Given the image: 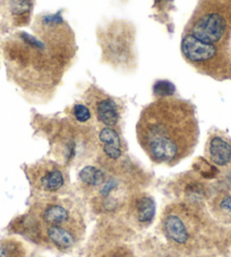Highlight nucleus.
<instances>
[{"label": "nucleus", "mask_w": 231, "mask_h": 257, "mask_svg": "<svg viewBox=\"0 0 231 257\" xmlns=\"http://www.w3.org/2000/svg\"><path fill=\"white\" fill-rule=\"evenodd\" d=\"M33 31L17 33L7 42L6 64L22 90L47 101L72 66L77 46L72 28L59 14L39 15Z\"/></svg>", "instance_id": "nucleus-1"}, {"label": "nucleus", "mask_w": 231, "mask_h": 257, "mask_svg": "<svg viewBox=\"0 0 231 257\" xmlns=\"http://www.w3.org/2000/svg\"><path fill=\"white\" fill-rule=\"evenodd\" d=\"M137 141L157 165L173 167L192 156L199 136L194 105L176 96L160 97L142 110Z\"/></svg>", "instance_id": "nucleus-2"}, {"label": "nucleus", "mask_w": 231, "mask_h": 257, "mask_svg": "<svg viewBox=\"0 0 231 257\" xmlns=\"http://www.w3.org/2000/svg\"><path fill=\"white\" fill-rule=\"evenodd\" d=\"M204 221L199 205L177 202L169 204L161 216L163 236L172 247L193 251L201 241Z\"/></svg>", "instance_id": "nucleus-3"}, {"label": "nucleus", "mask_w": 231, "mask_h": 257, "mask_svg": "<svg viewBox=\"0 0 231 257\" xmlns=\"http://www.w3.org/2000/svg\"><path fill=\"white\" fill-rule=\"evenodd\" d=\"M102 59L113 68L127 72L136 68L135 28L131 22L114 20L97 32Z\"/></svg>", "instance_id": "nucleus-4"}, {"label": "nucleus", "mask_w": 231, "mask_h": 257, "mask_svg": "<svg viewBox=\"0 0 231 257\" xmlns=\"http://www.w3.org/2000/svg\"><path fill=\"white\" fill-rule=\"evenodd\" d=\"M228 28V20L223 12L215 7V3L203 2L196 7L186 24L183 39L219 49V44L225 38Z\"/></svg>", "instance_id": "nucleus-5"}, {"label": "nucleus", "mask_w": 231, "mask_h": 257, "mask_svg": "<svg viewBox=\"0 0 231 257\" xmlns=\"http://www.w3.org/2000/svg\"><path fill=\"white\" fill-rule=\"evenodd\" d=\"M31 186L43 198L65 193L69 185L68 171L52 160H40L28 168Z\"/></svg>", "instance_id": "nucleus-6"}, {"label": "nucleus", "mask_w": 231, "mask_h": 257, "mask_svg": "<svg viewBox=\"0 0 231 257\" xmlns=\"http://www.w3.org/2000/svg\"><path fill=\"white\" fill-rule=\"evenodd\" d=\"M83 99L102 127L113 128L121 132L124 112V105L121 101L95 85L87 86Z\"/></svg>", "instance_id": "nucleus-7"}, {"label": "nucleus", "mask_w": 231, "mask_h": 257, "mask_svg": "<svg viewBox=\"0 0 231 257\" xmlns=\"http://www.w3.org/2000/svg\"><path fill=\"white\" fill-rule=\"evenodd\" d=\"M100 168L109 174H118L128 169L125 163V144L121 132L113 128L102 127L97 134Z\"/></svg>", "instance_id": "nucleus-8"}, {"label": "nucleus", "mask_w": 231, "mask_h": 257, "mask_svg": "<svg viewBox=\"0 0 231 257\" xmlns=\"http://www.w3.org/2000/svg\"><path fill=\"white\" fill-rule=\"evenodd\" d=\"M41 225L81 224L83 219L72 204L57 197L43 198L34 206V213Z\"/></svg>", "instance_id": "nucleus-9"}, {"label": "nucleus", "mask_w": 231, "mask_h": 257, "mask_svg": "<svg viewBox=\"0 0 231 257\" xmlns=\"http://www.w3.org/2000/svg\"><path fill=\"white\" fill-rule=\"evenodd\" d=\"M43 239L59 250H69L83 236L84 224L41 225Z\"/></svg>", "instance_id": "nucleus-10"}, {"label": "nucleus", "mask_w": 231, "mask_h": 257, "mask_svg": "<svg viewBox=\"0 0 231 257\" xmlns=\"http://www.w3.org/2000/svg\"><path fill=\"white\" fill-rule=\"evenodd\" d=\"M155 215V202L146 193H134L128 199V216L140 228H146L152 223Z\"/></svg>", "instance_id": "nucleus-11"}, {"label": "nucleus", "mask_w": 231, "mask_h": 257, "mask_svg": "<svg viewBox=\"0 0 231 257\" xmlns=\"http://www.w3.org/2000/svg\"><path fill=\"white\" fill-rule=\"evenodd\" d=\"M205 156L215 167H229L231 166V143L222 135L211 134L205 144Z\"/></svg>", "instance_id": "nucleus-12"}, {"label": "nucleus", "mask_w": 231, "mask_h": 257, "mask_svg": "<svg viewBox=\"0 0 231 257\" xmlns=\"http://www.w3.org/2000/svg\"><path fill=\"white\" fill-rule=\"evenodd\" d=\"M108 172L95 166H86L78 172V181L84 188L96 193L108 179Z\"/></svg>", "instance_id": "nucleus-13"}, {"label": "nucleus", "mask_w": 231, "mask_h": 257, "mask_svg": "<svg viewBox=\"0 0 231 257\" xmlns=\"http://www.w3.org/2000/svg\"><path fill=\"white\" fill-rule=\"evenodd\" d=\"M181 195H183V201L181 202L201 205L203 199L206 197V189L199 181L189 179L184 183Z\"/></svg>", "instance_id": "nucleus-14"}, {"label": "nucleus", "mask_w": 231, "mask_h": 257, "mask_svg": "<svg viewBox=\"0 0 231 257\" xmlns=\"http://www.w3.org/2000/svg\"><path fill=\"white\" fill-rule=\"evenodd\" d=\"M211 211L215 218L223 223H231V195L221 194L213 198Z\"/></svg>", "instance_id": "nucleus-15"}, {"label": "nucleus", "mask_w": 231, "mask_h": 257, "mask_svg": "<svg viewBox=\"0 0 231 257\" xmlns=\"http://www.w3.org/2000/svg\"><path fill=\"white\" fill-rule=\"evenodd\" d=\"M0 257H26L24 243L15 238H6L0 241Z\"/></svg>", "instance_id": "nucleus-16"}, {"label": "nucleus", "mask_w": 231, "mask_h": 257, "mask_svg": "<svg viewBox=\"0 0 231 257\" xmlns=\"http://www.w3.org/2000/svg\"><path fill=\"white\" fill-rule=\"evenodd\" d=\"M70 120L78 123V125L85 126L91 123L93 120V113L86 104L75 103L69 111Z\"/></svg>", "instance_id": "nucleus-17"}, {"label": "nucleus", "mask_w": 231, "mask_h": 257, "mask_svg": "<svg viewBox=\"0 0 231 257\" xmlns=\"http://www.w3.org/2000/svg\"><path fill=\"white\" fill-rule=\"evenodd\" d=\"M99 257H135V254L128 246L119 245L110 248Z\"/></svg>", "instance_id": "nucleus-18"}, {"label": "nucleus", "mask_w": 231, "mask_h": 257, "mask_svg": "<svg viewBox=\"0 0 231 257\" xmlns=\"http://www.w3.org/2000/svg\"><path fill=\"white\" fill-rule=\"evenodd\" d=\"M153 91L154 94L158 96V99H160V97H169L172 96L173 92H175V86L168 81H159L155 83Z\"/></svg>", "instance_id": "nucleus-19"}, {"label": "nucleus", "mask_w": 231, "mask_h": 257, "mask_svg": "<svg viewBox=\"0 0 231 257\" xmlns=\"http://www.w3.org/2000/svg\"><path fill=\"white\" fill-rule=\"evenodd\" d=\"M192 257H214V256H211V255H198V256H192Z\"/></svg>", "instance_id": "nucleus-20"}, {"label": "nucleus", "mask_w": 231, "mask_h": 257, "mask_svg": "<svg viewBox=\"0 0 231 257\" xmlns=\"http://www.w3.org/2000/svg\"><path fill=\"white\" fill-rule=\"evenodd\" d=\"M230 240H231V234H230Z\"/></svg>", "instance_id": "nucleus-21"}]
</instances>
